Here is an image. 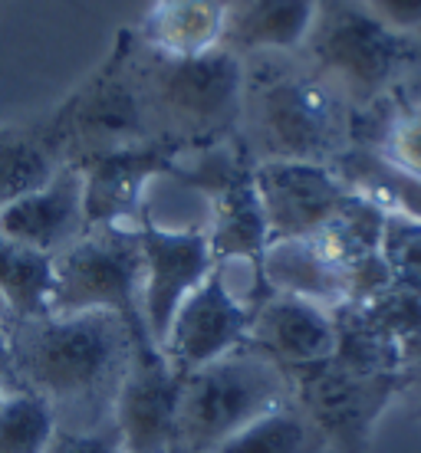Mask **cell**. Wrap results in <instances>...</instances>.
I'll list each match as a JSON object with an SVG mask.
<instances>
[{
  "instance_id": "cell-1",
  "label": "cell",
  "mask_w": 421,
  "mask_h": 453,
  "mask_svg": "<svg viewBox=\"0 0 421 453\" xmlns=\"http://www.w3.org/2000/svg\"><path fill=\"white\" fill-rule=\"evenodd\" d=\"M11 378L57 418V431H99L113 424L136 351L152 342L115 312L11 319Z\"/></svg>"
},
{
  "instance_id": "cell-2",
  "label": "cell",
  "mask_w": 421,
  "mask_h": 453,
  "mask_svg": "<svg viewBox=\"0 0 421 453\" xmlns=\"http://www.w3.org/2000/svg\"><path fill=\"white\" fill-rule=\"evenodd\" d=\"M251 161L332 165L355 142V115L296 57L247 59L240 115Z\"/></svg>"
},
{
  "instance_id": "cell-3",
  "label": "cell",
  "mask_w": 421,
  "mask_h": 453,
  "mask_svg": "<svg viewBox=\"0 0 421 453\" xmlns=\"http://www.w3.org/2000/svg\"><path fill=\"white\" fill-rule=\"evenodd\" d=\"M296 401L293 374L244 342L184 378L171 453H217L263 414Z\"/></svg>"
},
{
  "instance_id": "cell-4",
  "label": "cell",
  "mask_w": 421,
  "mask_h": 453,
  "mask_svg": "<svg viewBox=\"0 0 421 453\" xmlns=\"http://www.w3.org/2000/svg\"><path fill=\"white\" fill-rule=\"evenodd\" d=\"M411 36L388 30L363 0H319L300 59L359 119L388 103L411 59Z\"/></svg>"
},
{
  "instance_id": "cell-5",
  "label": "cell",
  "mask_w": 421,
  "mask_h": 453,
  "mask_svg": "<svg viewBox=\"0 0 421 453\" xmlns=\"http://www.w3.org/2000/svg\"><path fill=\"white\" fill-rule=\"evenodd\" d=\"M138 76L152 125L161 128V142L184 145L240 128L247 96V59L224 46L182 59L145 50V57L138 59Z\"/></svg>"
},
{
  "instance_id": "cell-6",
  "label": "cell",
  "mask_w": 421,
  "mask_h": 453,
  "mask_svg": "<svg viewBox=\"0 0 421 453\" xmlns=\"http://www.w3.org/2000/svg\"><path fill=\"white\" fill-rule=\"evenodd\" d=\"M142 240L138 224L90 226L73 247L53 257L50 316L115 312L129 326H142ZM148 339V335H145Z\"/></svg>"
},
{
  "instance_id": "cell-7",
  "label": "cell",
  "mask_w": 421,
  "mask_h": 453,
  "mask_svg": "<svg viewBox=\"0 0 421 453\" xmlns=\"http://www.w3.org/2000/svg\"><path fill=\"white\" fill-rule=\"evenodd\" d=\"M129 40L132 34H122L119 50L103 69V76H96L66 109V128L57 138V145L69 148L73 165H82L96 155L159 142L152 135L155 125H152L138 63L129 50Z\"/></svg>"
},
{
  "instance_id": "cell-8",
  "label": "cell",
  "mask_w": 421,
  "mask_h": 453,
  "mask_svg": "<svg viewBox=\"0 0 421 453\" xmlns=\"http://www.w3.org/2000/svg\"><path fill=\"white\" fill-rule=\"evenodd\" d=\"M290 374L296 404L323 427L332 453L363 450L382 411L402 395V374H355L332 358Z\"/></svg>"
},
{
  "instance_id": "cell-9",
  "label": "cell",
  "mask_w": 421,
  "mask_h": 453,
  "mask_svg": "<svg viewBox=\"0 0 421 453\" xmlns=\"http://www.w3.org/2000/svg\"><path fill=\"white\" fill-rule=\"evenodd\" d=\"M142 240V326L152 345L168 335L175 312L214 273L217 260L205 230H168L138 220Z\"/></svg>"
},
{
  "instance_id": "cell-10",
  "label": "cell",
  "mask_w": 421,
  "mask_h": 453,
  "mask_svg": "<svg viewBox=\"0 0 421 453\" xmlns=\"http://www.w3.org/2000/svg\"><path fill=\"white\" fill-rule=\"evenodd\" d=\"M253 188L270 240L316 237L353 197L332 165L313 161H257Z\"/></svg>"
},
{
  "instance_id": "cell-11",
  "label": "cell",
  "mask_w": 421,
  "mask_h": 453,
  "mask_svg": "<svg viewBox=\"0 0 421 453\" xmlns=\"http://www.w3.org/2000/svg\"><path fill=\"white\" fill-rule=\"evenodd\" d=\"M253 309L257 306L240 299L214 266V273L184 299L171 319L168 335L159 345L165 362L188 378L198 368L217 362L221 355L240 349L251 332Z\"/></svg>"
},
{
  "instance_id": "cell-12",
  "label": "cell",
  "mask_w": 421,
  "mask_h": 453,
  "mask_svg": "<svg viewBox=\"0 0 421 453\" xmlns=\"http://www.w3.org/2000/svg\"><path fill=\"white\" fill-rule=\"evenodd\" d=\"M184 374L165 362L159 345H142L115 397L113 424L126 453H171Z\"/></svg>"
},
{
  "instance_id": "cell-13",
  "label": "cell",
  "mask_w": 421,
  "mask_h": 453,
  "mask_svg": "<svg viewBox=\"0 0 421 453\" xmlns=\"http://www.w3.org/2000/svg\"><path fill=\"white\" fill-rule=\"evenodd\" d=\"M86 230V174L73 161H66L36 191L0 207V240L46 257L73 247Z\"/></svg>"
},
{
  "instance_id": "cell-14",
  "label": "cell",
  "mask_w": 421,
  "mask_h": 453,
  "mask_svg": "<svg viewBox=\"0 0 421 453\" xmlns=\"http://www.w3.org/2000/svg\"><path fill=\"white\" fill-rule=\"evenodd\" d=\"M182 145L175 142H148V145L122 148L109 155L82 161L86 174V220L99 224H138L145 207V194L175 165Z\"/></svg>"
},
{
  "instance_id": "cell-15",
  "label": "cell",
  "mask_w": 421,
  "mask_h": 453,
  "mask_svg": "<svg viewBox=\"0 0 421 453\" xmlns=\"http://www.w3.org/2000/svg\"><path fill=\"white\" fill-rule=\"evenodd\" d=\"M247 342L267 351L286 372L313 368L336 355V316L307 299L270 293L253 309Z\"/></svg>"
},
{
  "instance_id": "cell-16",
  "label": "cell",
  "mask_w": 421,
  "mask_h": 453,
  "mask_svg": "<svg viewBox=\"0 0 421 453\" xmlns=\"http://www.w3.org/2000/svg\"><path fill=\"white\" fill-rule=\"evenodd\" d=\"M257 266L267 293L296 296L330 312L349 303V280L339 263L319 247L316 237L270 240Z\"/></svg>"
},
{
  "instance_id": "cell-17",
  "label": "cell",
  "mask_w": 421,
  "mask_h": 453,
  "mask_svg": "<svg viewBox=\"0 0 421 453\" xmlns=\"http://www.w3.org/2000/svg\"><path fill=\"white\" fill-rule=\"evenodd\" d=\"M319 0H234L224 50L244 59L296 57L316 23Z\"/></svg>"
},
{
  "instance_id": "cell-18",
  "label": "cell",
  "mask_w": 421,
  "mask_h": 453,
  "mask_svg": "<svg viewBox=\"0 0 421 453\" xmlns=\"http://www.w3.org/2000/svg\"><path fill=\"white\" fill-rule=\"evenodd\" d=\"M234 0H152L138 43L159 57H201L224 46Z\"/></svg>"
},
{
  "instance_id": "cell-19",
  "label": "cell",
  "mask_w": 421,
  "mask_h": 453,
  "mask_svg": "<svg viewBox=\"0 0 421 453\" xmlns=\"http://www.w3.org/2000/svg\"><path fill=\"white\" fill-rule=\"evenodd\" d=\"M332 171L349 191L372 201L386 214L421 220V178L392 165L376 145H349L332 161Z\"/></svg>"
},
{
  "instance_id": "cell-20",
  "label": "cell",
  "mask_w": 421,
  "mask_h": 453,
  "mask_svg": "<svg viewBox=\"0 0 421 453\" xmlns=\"http://www.w3.org/2000/svg\"><path fill=\"white\" fill-rule=\"evenodd\" d=\"M217 453H332L330 437L296 401L263 414Z\"/></svg>"
},
{
  "instance_id": "cell-21",
  "label": "cell",
  "mask_w": 421,
  "mask_h": 453,
  "mask_svg": "<svg viewBox=\"0 0 421 453\" xmlns=\"http://www.w3.org/2000/svg\"><path fill=\"white\" fill-rule=\"evenodd\" d=\"M57 145H46L34 135H0V207L36 191L63 165H57Z\"/></svg>"
},
{
  "instance_id": "cell-22",
  "label": "cell",
  "mask_w": 421,
  "mask_h": 453,
  "mask_svg": "<svg viewBox=\"0 0 421 453\" xmlns=\"http://www.w3.org/2000/svg\"><path fill=\"white\" fill-rule=\"evenodd\" d=\"M57 434V418L30 391L11 388L0 395V453H46Z\"/></svg>"
},
{
  "instance_id": "cell-23",
  "label": "cell",
  "mask_w": 421,
  "mask_h": 453,
  "mask_svg": "<svg viewBox=\"0 0 421 453\" xmlns=\"http://www.w3.org/2000/svg\"><path fill=\"white\" fill-rule=\"evenodd\" d=\"M382 263L392 289L421 299V220L386 214L382 226Z\"/></svg>"
},
{
  "instance_id": "cell-24",
  "label": "cell",
  "mask_w": 421,
  "mask_h": 453,
  "mask_svg": "<svg viewBox=\"0 0 421 453\" xmlns=\"http://www.w3.org/2000/svg\"><path fill=\"white\" fill-rule=\"evenodd\" d=\"M378 151L386 155L392 165L421 178V105L399 109L388 119V125L378 135Z\"/></svg>"
},
{
  "instance_id": "cell-25",
  "label": "cell",
  "mask_w": 421,
  "mask_h": 453,
  "mask_svg": "<svg viewBox=\"0 0 421 453\" xmlns=\"http://www.w3.org/2000/svg\"><path fill=\"white\" fill-rule=\"evenodd\" d=\"M46 453H126L115 424L99 431H57Z\"/></svg>"
},
{
  "instance_id": "cell-26",
  "label": "cell",
  "mask_w": 421,
  "mask_h": 453,
  "mask_svg": "<svg viewBox=\"0 0 421 453\" xmlns=\"http://www.w3.org/2000/svg\"><path fill=\"white\" fill-rule=\"evenodd\" d=\"M369 13L402 36L421 34V0H363Z\"/></svg>"
},
{
  "instance_id": "cell-27",
  "label": "cell",
  "mask_w": 421,
  "mask_h": 453,
  "mask_svg": "<svg viewBox=\"0 0 421 453\" xmlns=\"http://www.w3.org/2000/svg\"><path fill=\"white\" fill-rule=\"evenodd\" d=\"M402 401L411 404L415 418H421V329L405 342V362H402Z\"/></svg>"
},
{
  "instance_id": "cell-28",
  "label": "cell",
  "mask_w": 421,
  "mask_h": 453,
  "mask_svg": "<svg viewBox=\"0 0 421 453\" xmlns=\"http://www.w3.org/2000/svg\"><path fill=\"white\" fill-rule=\"evenodd\" d=\"M11 374V335H7V319H0V378L7 381Z\"/></svg>"
},
{
  "instance_id": "cell-29",
  "label": "cell",
  "mask_w": 421,
  "mask_h": 453,
  "mask_svg": "<svg viewBox=\"0 0 421 453\" xmlns=\"http://www.w3.org/2000/svg\"><path fill=\"white\" fill-rule=\"evenodd\" d=\"M0 319H7V322H11V312H7V306H4V299H0Z\"/></svg>"
}]
</instances>
